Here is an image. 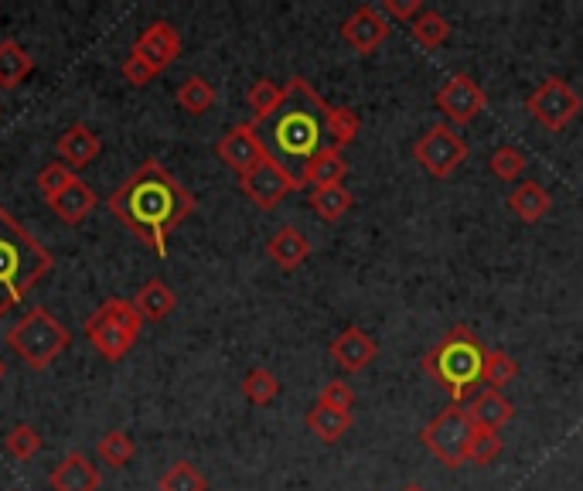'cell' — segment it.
Instances as JSON below:
<instances>
[{"label": "cell", "instance_id": "cell-1", "mask_svg": "<svg viewBox=\"0 0 583 491\" xmlns=\"http://www.w3.org/2000/svg\"><path fill=\"white\" fill-rule=\"evenodd\" d=\"M110 212L120 218L126 233H133L164 259L171 233L182 229L185 218L195 212V195L161 161H144L110 195Z\"/></svg>", "mask_w": 583, "mask_h": 491}, {"label": "cell", "instance_id": "cell-2", "mask_svg": "<svg viewBox=\"0 0 583 491\" xmlns=\"http://www.w3.org/2000/svg\"><path fill=\"white\" fill-rule=\"evenodd\" d=\"M256 133L277 164H284L290 174H297L294 167L304 171V164L321 154L328 144V103L318 96L304 75H294L287 82V100L284 106L270 116L256 123Z\"/></svg>", "mask_w": 583, "mask_h": 491}, {"label": "cell", "instance_id": "cell-3", "mask_svg": "<svg viewBox=\"0 0 583 491\" xmlns=\"http://www.w3.org/2000/svg\"><path fill=\"white\" fill-rule=\"evenodd\" d=\"M52 253L8 208H0V318L11 315L44 274H52Z\"/></svg>", "mask_w": 583, "mask_h": 491}, {"label": "cell", "instance_id": "cell-4", "mask_svg": "<svg viewBox=\"0 0 583 491\" xmlns=\"http://www.w3.org/2000/svg\"><path fill=\"white\" fill-rule=\"evenodd\" d=\"M484 355L488 348L481 345V338L468 328V325H454L447 331L423 359L420 369L451 396V403L461 407V399L481 382V369H484Z\"/></svg>", "mask_w": 583, "mask_h": 491}, {"label": "cell", "instance_id": "cell-5", "mask_svg": "<svg viewBox=\"0 0 583 491\" xmlns=\"http://www.w3.org/2000/svg\"><path fill=\"white\" fill-rule=\"evenodd\" d=\"M69 341H72L69 328L52 315V310H44V307H31L28 315L8 331L11 351L18 355V359L28 369H34V372L49 369L59 359V355L69 348Z\"/></svg>", "mask_w": 583, "mask_h": 491}, {"label": "cell", "instance_id": "cell-6", "mask_svg": "<svg viewBox=\"0 0 583 491\" xmlns=\"http://www.w3.org/2000/svg\"><path fill=\"white\" fill-rule=\"evenodd\" d=\"M144 328V318L137 315L133 300L123 297H110L106 304H100L85 321V338L93 345L106 362H123L126 351L137 345Z\"/></svg>", "mask_w": 583, "mask_h": 491}, {"label": "cell", "instance_id": "cell-7", "mask_svg": "<svg viewBox=\"0 0 583 491\" xmlns=\"http://www.w3.org/2000/svg\"><path fill=\"white\" fill-rule=\"evenodd\" d=\"M413 161L430 174V177H454L461 171V164L468 161V141L461 137V130L451 126V123H433L427 126L417 144H413Z\"/></svg>", "mask_w": 583, "mask_h": 491}, {"label": "cell", "instance_id": "cell-8", "mask_svg": "<svg viewBox=\"0 0 583 491\" xmlns=\"http://www.w3.org/2000/svg\"><path fill=\"white\" fill-rule=\"evenodd\" d=\"M474 423L468 417V407H443L423 430L420 440L423 448L447 468H464V448H468V437H471Z\"/></svg>", "mask_w": 583, "mask_h": 491}, {"label": "cell", "instance_id": "cell-9", "mask_svg": "<svg viewBox=\"0 0 583 491\" xmlns=\"http://www.w3.org/2000/svg\"><path fill=\"white\" fill-rule=\"evenodd\" d=\"M525 110H529V116L540 123L543 130L560 133V130H566L583 113V96L576 93V89L566 79L550 75V79H543L529 93Z\"/></svg>", "mask_w": 583, "mask_h": 491}, {"label": "cell", "instance_id": "cell-10", "mask_svg": "<svg viewBox=\"0 0 583 491\" xmlns=\"http://www.w3.org/2000/svg\"><path fill=\"white\" fill-rule=\"evenodd\" d=\"M433 106L447 116L451 126H468L488 110V93L481 89V82H474V75L454 72L433 93Z\"/></svg>", "mask_w": 583, "mask_h": 491}, {"label": "cell", "instance_id": "cell-11", "mask_svg": "<svg viewBox=\"0 0 583 491\" xmlns=\"http://www.w3.org/2000/svg\"><path fill=\"white\" fill-rule=\"evenodd\" d=\"M239 188H243V195H246L256 208L270 212V208H277L290 192H300L304 185H300V177L290 174L284 164H277L274 157H266L263 164H256L249 174L239 177Z\"/></svg>", "mask_w": 583, "mask_h": 491}, {"label": "cell", "instance_id": "cell-12", "mask_svg": "<svg viewBox=\"0 0 583 491\" xmlns=\"http://www.w3.org/2000/svg\"><path fill=\"white\" fill-rule=\"evenodd\" d=\"M392 34V21L382 14L379 4H362L355 8L345 21H341V38L355 55H372L382 49V41Z\"/></svg>", "mask_w": 583, "mask_h": 491}, {"label": "cell", "instance_id": "cell-13", "mask_svg": "<svg viewBox=\"0 0 583 491\" xmlns=\"http://www.w3.org/2000/svg\"><path fill=\"white\" fill-rule=\"evenodd\" d=\"M215 157L226 164L229 171H236L239 177L243 174H249L256 164H263L266 157V147H263V141H259V133H256V126L253 123H236L226 137H222L218 144H215Z\"/></svg>", "mask_w": 583, "mask_h": 491}, {"label": "cell", "instance_id": "cell-14", "mask_svg": "<svg viewBox=\"0 0 583 491\" xmlns=\"http://www.w3.org/2000/svg\"><path fill=\"white\" fill-rule=\"evenodd\" d=\"M130 55H137L154 72H164L177 62V55H182V34H177L171 21H154L141 31L137 41H133Z\"/></svg>", "mask_w": 583, "mask_h": 491}, {"label": "cell", "instance_id": "cell-15", "mask_svg": "<svg viewBox=\"0 0 583 491\" xmlns=\"http://www.w3.org/2000/svg\"><path fill=\"white\" fill-rule=\"evenodd\" d=\"M328 355H331V362H335L341 372L355 376V372H362V369H369V366L376 362V355H379V341H376L372 335H366L362 328L348 325V328H345V331H341V335L331 341Z\"/></svg>", "mask_w": 583, "mask_h": 491}, {"label": "cell", "instance_id": "cell-16", "mask_svg": "<svg viewBox=\"0 0 583 491\" xmlns=\"http://www.w3.org/2000/svg\"><path fill=\"white\" fill-rule=\"evenodd\" d=\"M100 137H96V130L93 126H85V123H72L62 137H59V157L62 164H69L72 171H82L89 167L96 157H100Z\"/></svg>", "mask_w": 583, "mask_h": 491}, {"label": "cell", "instance_id": "cell-17", "mask_svg": "<svg viewBox=\"0 0 583 491\" xmlns=\"http://www.w3.org/2000/svg\"><path fill=\"white\" fill-rule=\"evenodd\" d=\"M553 208V195L546 192V185L540 182H519L512 192H509V212L525 222V226H535V222H543Z\"/></svg>", "mask_w": 583, "mask_h": 491}, {"label": "cell", "instance_id": "cell-18", "mask_svg": "<svg viewBox=\"0 0 583 491\" xmlns=\"http://www.w3.org/2000/svg\"><path fill=\"white\" fill-rule=\"evenodd\" d=\"M100 468L85 454L72 451L62 458V464L52 471V488L55 491H100Z\"/></svg>", "mask_w": 583, "mask_h": 491}, {"label": "cell", "instance_id": "cell-19", "mask_svg": "<svg viewBox=\"0 0 583 491\" xmlns=\"http://www.w3.org/2000/svg\"><path fill=\"white\" fill-rule=\"evenodd\" d=\"M348 161L338 147H325L321 154H314L304 171H300V185H310V188H331V185H345L348 177Z\"/></svg>", "mask_w": 583, "mask_h": 491}, {"label": "cell", "instance_id": "cell-20", "mask_svg": "<svg viewBox=\"0 0 583 491\" xmlns=\"http://www.w3.org/2000/svg\"><path fill=\"white\" fill-rule=\"evenodd\" d=\"M266 256L274 259V266H280L284 274L297 270V266L307 263L310 256V239L297 229V226H284L270 236V243H266Z\"/></svg>", "mask_w": 583, "mask_h": 491}, {"label": "cell", "instance_id": "cell-21", "mask_svg": "<svg viewBox=\"0 0 583 491\" xmlns=\"http://www.w3.org/2000/svg\"><path fill=\"white\" fill-rule=\"evenodd\" d=\"M96 202H100L96 192L89 188L82 177H75V182L65 192H59L55 198H49V208L65 222V226H79V222H85L89 215H93Z\"/></svg>", "mask_w": 583, "mask_h": 491}, {"label": "cell", "instance_id": "cell-22", "mask_svg": "<svg viewBox=\"0 0 583 491\" xmlns=\"http://www.w3.org/2000/svg\"><path fill=\"white\" fill-rule=\"evenodd\" d=\"M468 417L478 427H488V430L502 433V427L515 420V407H512V399H505L499 389H484V392L474 396V403L468 407Z\"/></svg>", "mask_w": 583, "mask_h": 491}, {"label": "cell", "instance_id": "cell-23", "mask_svg": "<svg viewBox=\"0 0 583 491\" xmlns=\"http://www.w3.org/2000/svg\"><path fill=\"white\" fill-rule=\"evenodd\" d=\"M34 72V59L28 55V49L14 38L0 41V89L14 93L18 85H24V79Z\"/></svg>", "mask_w": 583, "mask_h": 491}, {"label": "cell", "instance_id": "cell-24", "mask_svg": "<svg viewBox=\"0 0 583 491\" xmlns=\"http://www.w3.org/2000/svg\"><path fill=\"white\" fill-rule=\"evenodd\" d=\"M133 307H137V315L144 321H164L174 315V307H177V294L164 284V280H147L137 297H133Z\"/></svg>", "mask_w": 583, "mask_h": 491}, {"label": "cell", "instance_id": "cell-25", "mask_svg": "<svg viewBox=\"0 0 583 491\" xmlns=\"http://www.w3.org/2000/svg\"><path fill=\"white\" fill-rule=\"evenodd\" d=\"M304 423H307V430H310L314 437H318V440L338 443V440L351 430L355 417L345 413V410H331V407H325V403H314V407L307 410Z\"/></svg>", "mask_w": 583, "mask_h": 491}, {"label": "cell", "instance_id": "cell-26", "mask_svg": "<svg viewBox=\"0 0 583 491\" xmlns=\"http://www.w3.org/2000/svg\"><path fill=\"white\" fill-rule=\"evenodd\" d=\"M284 100H287V85H280V82H274V79H256L253 85H249V93H246V103H249V110H253V126L256 123H263V120H270L280 106H284Z\"/></svg>", "mask_w": 583, "mask_h": 491}, {"label": "cell", "instance_id": "cell-27", "mask_svg": "<svg viewBox=\"0 0 583 491\" xmlns=\"http://www.w3.org/2000/svg\"><path fill=\"white\" fill-rule=\"evenodd\" d=\"M410 38L420 44V49H427V52H437V49H443L447 41H451V21H447L440 11H423L413 24H410Z\"/></svg>", "mask_w": 583, "mask_h": 491}, {"label": "cell", "instance_id": "cell-28", "mask_svg": "<svg viewBox=\"0 0 583 491\" xmlns=\"http://www.w3.org/2000/svg\"><path fill=\"white\" fill-rule=\"evenodd\" d=\"M177 106H182L188 116H205L215 106V85L202 75H188L182 85H177Z\"/></svg>", "mask_w": 583, "mask_h": 491}, {"label": "cell", "instance_id": "cell-29", "mask_svg": "<svg viewBox=\"0 0 583 491\" xmlns=\"http://www.w3.org/2000/svg\"><path fill=\"white\" fill-rule=\"evenodd\" d=\"M307 202H310L314 212H318V218H325V222H341V218L351 212L355 195H351L345 185H331V188H314Z\"/></svg>", "mask_w": 583, "mask_h": 491}, {"label": "cell", "instance_id": "cell-30", "mask_svg": "<svg viewBox=\"0 0 583 491\" xmlns=\"http://www.w3.org/2000/svg\"><path fill=\"white\" fill-rule=\"evenodd\" d=\"M519 379V362L512 359L509 351H502V348H488V355H484V369H481V382L488 386V389H505V386H512Z\"/></svg>", "mask_w": 583, "mask_h": 491}, {"label": "cell", "instance_id": "cell-31", "mask_svg": "<svg viewBox=\"0 0 583 491\" xmlns=\"http://www.w3.org/2000/svg\"><path fill=\"white\" fill-rule=\"evenodd\" d=\"M499 454H502V433L474 423V430H471V437H468V448H464V464L484 468V464L495 461Z\"/></svg>", "mask_w": 583, "mask_h": 491}, {"label": "cell", "instance_id": "cell-32", "mask_svg": "<svg viewBox=\"0 0 583 491\" xmlns=\"http://www.w3.org/2000/svg\"><path fill=\"white\" fill-rule=\"evenodd\" d=\"M358 130H362V120H358L355 110L348 106H328V144L345 151L355 144L358 137Z\"/></svg>", "mask_w": 583, "mask_h": 491}, {"label": "cell", "instance_id": "cell-33", "mask_svg": "<svg viewBox=\"0 0 583 491\" xmlns=\"http://www.w3.org/2000/svg\"><path fill=\"white\" fill-rule=\"evenodd\" d=\"M525 167H529V157L515 144H502V147L491 151V157H488V171L495 174L499 182H519V177L525 174Z\"/></svg>", "mask_w": 583, "mask_h": 491}, {"label": "cell", "instance_id": "cell-34", "mask_svg": "<svg viewBox=\"0 0 583 491\" xmlns=\"http://www.w3.org/2000/svg\"><path fill=\"white\" fill-rule=\"evenodd\" d=\"M243 396L249 399L253 407H270L274 399L280 396V379H277L270 369L256 366V369H249L246 379H243Z\"/></svg>", "mask_w": 583, "mask_h": 491}, {"label": "cell", "instance_id": "cell-35", "mask_svg": "<svg viewBox=\"0 0 583 491\" xmlns=\"http://www.w3.org/2000/svg\"><path fill=\"white\" fill-rule=\"evenodd\" d=\"M133 454H137V443H133V437L123 430H106L96 443V458L106 468H123V464H130Z\"/></svg>", "mask_w": 583, "mask_h": 491}, {"label": "cell", "instance_id": "cell-36", "mask_svg": "<svg viewBox=\"0 0 583 491\" xmlns=\"http://www.w3.org/2000/svg\"><path fill=\"white\" fill-rule=\"evenodd\" d=\"M157 491H208V478L188 461H174L157 478Z\"/></svg>", "mask_w": 583, "mask_h": 491}, {"label": "cell", "instance_id": "cell-37", "mask_svg": "<svg viewBox=\"0 0 583 491\" xmlns=\"http://www.w3.org/2000/svg\"><path fill=\"white\" fill-rule=\"evenodd\" d=\"M41 448H44V437H41L31 423H18V427H11L8 437H4V451H8L14 461H31Z\"/></svg>", "mask_w": 583, "mask_h": 491}, {"label": "cell", "instance_id": "cell-38", "mask_svg": "<svg viewBox=\"0 0 583 491\" xmlns=\"http://www.w3.org/2000/svg\"><path fill=\"white\" fill-rule=\"evenodd\" d=\"M75 171L69 167V164H62V161H52V164H44L41 171H38V177H34V185H38V192L44 195V202L49 198H55L59 192H65L72 182H75Z\"/></svg>", "mask_w": 583, "mask_h": 491}, {"label": "cell", "instance_id": "cell-39", "mask_svg": "<svg viewBox=\"0 0 583 491\" xmlns=\"http://www.w3.org/2000/svg\"><path fill=\"white\" fill-rule=\"evenodd\" d=\"M318 403H325V407H331V410H345V413H351V410H355V389H351L345 379H331V382L321 386Z\"/></svg>", "mask_w": 583, "mask_h": 491}, {"label": "cell", "instance_id": "cell-40", "mask_svg": "<svg viewBox=\"0 0 583 491\" xmlns=\"http://www.w3.org/2000/svg\"><path fill=\"white\" fill-rule=\"evenodd\" d=\"M382 14L389 21H402V24H413L427 8H423V0H382Z\"/></svg>", "mask_w": 583, "mask_h": 491}, {"label": "cell", "instance_id": "cell-41", "mask_svg": "<svg viewBox=\"0 0 583 491\" xmlns=\"http://www.w3.org/2000/svg\"><path fill=\"white\" fill-rule=\"evenodd\" d=\"M154 75H157V72H154L151 65H144L137 55H126V62H123V79H126L130 85H147Z\"/></svg>", "mask_w": 583, "mask_h": 491}, {"label": "cell", "instance_id": "cell-42", "mask_svg": "<svg viewBox=\"0 0 583 491\" xmlns=\"http://www.w3.org/2000/svg\"><path fill=\"white\" fill-rule=\"evenodd\" d=\"M399 491H427L423 484H407V488H399Z\"/></svg>", "mask_w": 583, "mask_h": 491}, {"label": "cell", "instance_id": "cell-43", "mask_svg": "<svg viewBox=\"0 0 583 491\" xmlns=\"http://www.w3.org/2000/svg\"><path fill=\"white\" fill-rule=\"evenodd\" d=\"M8 376V366H4V359H0V379H4Z\"/></svg>", "mask_w": 583, "mask_h": 491}]
</instances>
